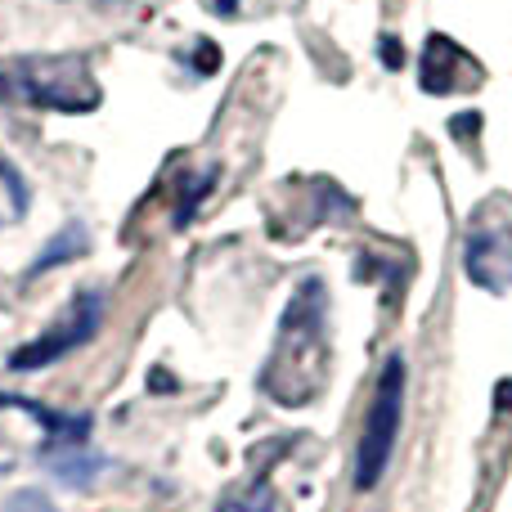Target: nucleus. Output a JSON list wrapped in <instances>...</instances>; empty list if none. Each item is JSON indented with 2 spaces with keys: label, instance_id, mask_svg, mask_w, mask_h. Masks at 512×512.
Instances as JSON below:
<instances>
[{
  "label": "nucleus",
  "instance_id": "obj_1",
  "mask_svg": "<svg viewBox=\"0 0 512 512\" xmlns=\"http://www.w3.org/2000/svg\"><path fill=\"white\" fill-rule=\"evenodd\" d=\"M315 351H324V283H301V292L292 297L288 315L279 324V342H274V360L261 373L265 391L283 405H301L315 391V373L310 360Z\"/></svg>",
  "mask_w": 512,
  "mask_h": 512
},
{
  "label": "nucleus",
  "instance_id": "obj_5",
  "mask_svg": "<svg viewBox=\"0 0 512 512\" xmlns=\"http://www.w3.org/2000/svg\"><path fill=\"white\" fill-rule=\"evenodd\" d=\"M468 274L481 288L504 292L512 283V243H504L499 230H481L468 239Z\"/></svg>",
  "mask_w": 512,
  "mask_h": 512
},
{
  "label": "nucleus",
  "instance_id": "obj_11",
  "mask_svg": "<svg viewBox=\"0 0 512 512\" xmlns=\"http://www.w3.org/2000/svg\"><path fill=\"white\" fill-rule=\"evenodd\" d=\"M382 63H387V68H400V41H382Z\"/></svg>",
  "mask_w": 512,
  "mask_h": 512
},
{
  "label": "nucleus",
  "instance_id": "obj_3",
  "mask_svg": "<svg viewBox=\"0 0 512 512\" xmlns=\"http://www.w3.org/2000/svg\"><path fill=\"white\" fill-rule=\"evenodd\" d=\"M400 418H405V360L391 355L378 378V391H373L369 414H364L360 445H355V490H373L387 477L391 450H396V436H400Z\"/></svg>",
  "mask_w": 512,
  "mask_h": 512
},
{
  "label": "nucleus",
  "instance_id": "obj_7",
  "mask_svg": "<svg viewBox=\"0 0 512 512\" xmlns=\"http://www.w3.org/2000/svg\"><path fill=\"white\" fill-rule=\"evenodd\" d=\"M459 63H463V50L454 41H445V36H432L423 50V86L432 90V95H441V90H454L459 86Z\"/></svg>",
  "mask_w": 512,
  "mask_h": 512
},
{
  "label": "nucleus",
  "instance_id": "obj_9",
  "mask_svg": "<svg viewBox=\"0 0 512 512\" xmlns=\"http://www.w3.org/2000/svg\"><path fill=\"white\" fill-rule=\"evenodd\" d=\"M45 463H50L63 481H72V486H90V481L99 477V468H104V459H99V454H81V450L45 454Z\"/></svg>",
  "mask_w": 512,
  "mask_h": 512
},
{
  "label": "nucleus",
  "instance_id": "obj_4",
  "mask_svg": "<svg viewBox=\"0 0 512 512\" xmlns=\"http://www.w3.org/2000/svg\"><path fill=\"white\" fill-rule=\"evenodd\" d=\"M99 324H104V297H99V292H77V297H72V306L59 315V324L45 328L36 342L18 346V351L9 355V369H14V373L45 369V364H54V360H63V355L81 351V346L99 333Z\"/></svg>",
  "mask_w": 512,
  "mask_h": 512
},
{
  "label": "nucleus",
  "instance_id": "obj_6",
  "mask_svg": "<svg viewBox=\"0 0 512 512\" xmlns=\"http://www.w3.org/2000/svg\"><path fill=\"white\" fill-rule=\"evenodd\" d=\"M0 405H14L23 414H32L41 423V432L50 436L45 454H59V450H81L90 441V418L86 414H59V409H45L36 400H14V396H0Z\"/></svg>",
  "mask_w": 512,
  "mask_h": 512
},
{
  "label": "nucleus",
  "instance_id": "obj_10",
  "mask_svg": "<svg viewBox=\"0 0 512 512\" xmlns=\"http://www.w3.org/2000/svg\"><path fill=\"white\" fill-rule=\"evenodd\" d=\"M216 512H274V486L265 477H256L248 490H234V495H225Z\"/></svg>",
  "mask_w": 512,
  "mask_h": 512
},
{
  "label": "nucleus",
  "instance_id": "obj_8",
  "mask_svg": "<svg viewBox=\"0 0 512 512\" xmlns=\"http://www.w3.org/2000/svg\"><path fill=\"white\" fill-rule=\"evenodd\" d=\"M86 248H90L86 230H81V225H63V230L50 239V248H45V252L32 261V270H27V279H36V274L54 270V265H63V261H77V256H86Z\"/></svg>",
  "mask_w": 512,
  "mask_h": 512
},
{
  "label": "nucleus",
  "instance_id": "obj_2",
  "mask_svg": "<svg viewBox=\"0 0 512 512\" xmlns=\"http://www.w3.org/2000/svg\"><path fill=\"white\" fill-rule=\"evenodd\" d=\"M0 99H27L36 108L86 113L99 104V90L81 59H14L0 63Z\"/></svg>",
  "mask_w": 512,
  "mask_h": 512
}]
</instances>
